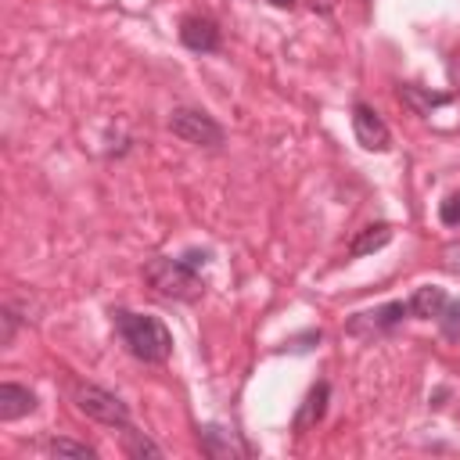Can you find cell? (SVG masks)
I'll use <instances>...</instances> for the list:
<instances>
[{
	"label": "cell",
	"instance_id": "8fae6325",
	"mask_svg": "<svg viewBox=\"0 0 460 460\" xmlns=\"http://www.w3.org/2000/svg\"><path fill=\"white\" fill-rule=\"evenodd\" d=\"M406 302H410V316H417V320H438V313L449 302V295H446V288L420 284Z\"/></svg>",
	"mask_w": 460,
	"mask_h": 460
},
{
	"label": "cell",
	"instance_id": "7c38bea8",
	"mask_svg": "<svg viewBox=\"0 0 460 460\" xmlns=\"http://www.w3.org/2000/svg\"><path fill=\"white\" fill-rule=\"evenodd\" d=\"M399 97H402V104L413 115H431L435 108L449 104V93H435V90H424V86H413V83H402L399 86Z\"/></svg>",
	"mask_w": 460,
	"mask_h": 460
},
{
	"label": "cell",
	"instance_id": "ba28073f",
	"mask_svg": "<svg viewBox=\"0 0 460 460\" xmlns=\"http://www.w3.org/2000/svg\"><path fill=\"white\" fill-rule=\"evenodd\" d=\"M198 438H201V449L216 460H226V456H241V453H252L248 442H241V435L234 428H223V424H201L198 428Z\"/></svg>",
	"mask_w": 460,
	"mask_h": 460
},
{
	"label": "cell",
	"instance_id": "3957f363",
	"mask_svg": "<svg viewBox=\"0 0 460 460\" xmlns=\"http://www.w3.org/2000/svg\"><path fill=\"white\" fill-rule=\"evenodd\" d=\"M72 402H75L79 413H86V417L97 420V424H111V428H129V424H133V420H129V406H126L115 392H108V388H101V385L72 381Z\"/></svg>",
	"mask_w": 460,
	"mask_h": 460
},
{
	"label": "cell",
	"instance_id": "52a82bcc",
	"mask_svg": "<svg viewBox=\"0 0 460 460\" xmlns=\"http://www.w3.org/2000/svg\"><path fill=\"white\" fill-rule=\"evenodd\" d=\"M180 43L187 50H194V54H216L219 43H223V32H219L216 18H208V14H187L180 22Z\"/></svg>",
	"mask_w": 460,
	"mask_h": 460
},
{
	"label": "cell",
	"instance_id": "5b68a950",
	"mask_svg": "<svg viewBox=\"0 0 460 460\" xmlns=\"http://www.w3.org/2000/svg\"><path fill=\"white\" fill-rule=\"evenodd\" d=\"M406 316H410V302L395 298V302H385V305H374V309L352 313V316L345 320V331H349L352 338H374V334L395 331Z\"/></svg>",
	"mask_w": 460,
	"mask_h": 460
},
{
	"label": "cell",
	"instance_id": "9a60e30c",
	"mask_svg": "<svg viewBox=\"0 0 460 460\" xmlns=\"http://www.w3.org/2000/svg\"><path fill=\"white\" fill-rule=\"evenodd\" d=\"M47 453L50 456H79V460H93L97 456L93 446L75 442V438H47Z\"/></svg>",
	"mask_w": 460,
	"mask_h": 460
},
{
	"label": "cell",
	"instance_id": "7a4b0ae2",
	"mask_svg": "<svg viewBox=\"0 0 460 460\" xmlns=\"http://www.w3.org/2000/svg\"><path fill=\"white\" fill-rule=\"evenodd\" d=\"M115 331L126 345V352L140 363H165L172 356V334L169 327L151 316V313H133V309H115L111 313Z\"/></svg>",
	"mask_w": 460,
	"mask_h": 460
},
{
	"label": "cell",
	"instance_id": "d6986e66",
	"mask_svg": "<svg viewBox=\"0 0 460 460\" xmlns=\"http://www.w3.org/2000/svg\"><path fill=\"white\" fill-rule=\"evenodd\" d=\"M266 4H273V7H291L295 0H266Z\"/></svg>",
	"mask_w": 460,
	"mask_h": 460
},
{
	"label": "cell",
	"instance_id": "6da1fadb",
	"mask_svg": "<svg viewBox=\"0 0 460 460\" xmlns=\"http://www.w3.org/2000/svg\"><path fill=\"white\" fill-rule=\"evenodd\" d=\"M208 262V252L201 248H187L183 255H155L144 266V280L155 295L162 298H176V302H194L205 295V280H201V266Z\"/></svg>",
	"mask_w": 460,
	"mask_h": 460
},
{
	"label": "cell",
	"instance_id": "ffe728a7",
	"mask_svg": "<svg viewBox=\"0 0 460 460\" xmlns=\"http://www.w3.org/2000/svg\"><path fill=\"white\" fill-rule=\"evenodd\" d=\"M313 7H316V0H313ZM334 7V0H320V11H331Z\"/></svg>",
	"mask_w": 460,
	"mask_h": 460
},
{
	"label": "cell",
	"instance_id": "8992f818",
	"mask_svg": "<svg viewBox=\"0 0 460 460\" xmlns=\"http://www.w3.org/2000/svg\"><path fill=\"white\" fill-rule=\"evenodd\" d=\"M352 137H356V144L363 147V151H388L392 147V129H388V122L377 115V108L374 104H367V101H356L352 104Z\"/></svg>",
	"mask_w": 460,
	"mask_h": 460
},
{
	"label": "cell",
	"instance_id": "e0dca14e",
	"mask_svg": "<svg viewBox=\"0 0 460 460\" xmlns=\"http://www.w3.org/2000/svg\"><path fill=\"white\" fill-rule=\"evenodd\" d=\"M18 323H22V320H18V313H14L11 305H4V309H0V349H7V345L14 341Z\"/></svg>",
	"mask_w": 460,
	"mask_h": 460
},
{
	"label": "cell",
	"instance_id": "5bb4252c",
	"mask_svg": "<svg viewBox=\"0 0 460 460\" xmlns=\"http://www.w3.org/2000/svg\"><path fill=\"white\" fill-rule=\"evenodd\" d=\"M122 435H126V453L129 456H137V460H144V456H151V460H158L162 456V446L158 442H151L144 431H137L133 424L129 428H122Z\"/></svg>",
	"mask_w": 460,
	"mask_h": 460
},
{
	"label": "cell",
	"instance_id": "30bf717a",
	"mask_svg": "<svg viewBox=\"0 0 460 460\" xmlns=\"http://www.w3.org/2000/svg\"><path fill=\"white\" fill-rule=\"evenodd\" d=\"M36 410V392H29L25 385H14V381H4L0 385V420H22Z\"/></svg>",
	"mask_w": 460,
	"mask_h": 460
},
{
	"label": "cell",
	"instance_id": "4fadbf2b",
	"mask_svg": "<svg viewBox=\"0 0 460 460\" xmlns=\"http://www.w3.org/2000/svg\"><path fill=\"white\" fill-rule=\"evenodd\" d=\"M388 241H392V226H388V223H370V226H363V230L352 237V244H349V255H352V259L374 255V252H381Z\"/></svg>",
	"mask_w": 460,
	"mask_h": 460
},
{
	"label": "cell",
	"instance_id": "2e32d148",
	"mask_svg": "<svg viewBox=\"0 0 460 460\" xmlns=\"http://www.w3.org/2000/svg\"><path fill=\"white\" fill-rule=\"evenodd\" d=\"M438 331H442V338H449V341H460V298H449L446 305H442V313H438Z\"/></svg>",
	"mask_w": 460,
	"mask_h": 460
},
{
	"label": "cell",
	"instance_id": "ac0fdd59",
	"mask_svg": "<svg viewBox=\"0 0 460 460\" xmlns=\"http://www.w3.org/2000/svg\"><path fill=\"white\" fill-rule=\"evenodd\" d=\"M438 219L446 226H460V190H453V194H446L438 201Z\"/></svg>",
	"mask_w": 460,
	"mask_h": 460
},
{
	"label": "cell",
	"instance_id": "277c9868",
	"mask_svg": "<svg viewBox=\"0 0 460 460\" xmlns=\"http://www.w3.org/2000/svg\"><path fill=\"white\" fill-rule=\"evenodd\" d=\"M165 126L172 137H180L183 144H194V147H219L226 140L223 126L201 108H172Z\"/></svg>",
	"mask_w": 460,
	"mask_h": 460
},
{
	"label": "cell",
	"instance_id": "9c48e42d",
	"mask_svg": "<svg viewBox=\"0 0 460 460\" xmlns=\"http://www.w3.org/2000/svg\"><path fill=\"white\" fill-rule=\"evenodd\" d=\"M327 402H331V385L327 381H316L305 392V399H302V406H298V413L291 420V431L295 435H305L309 428H316L323 420V413H327Z\"/></svg>",
	"mask_w": 460,
	"mask_h": 460
}]
</instances>
